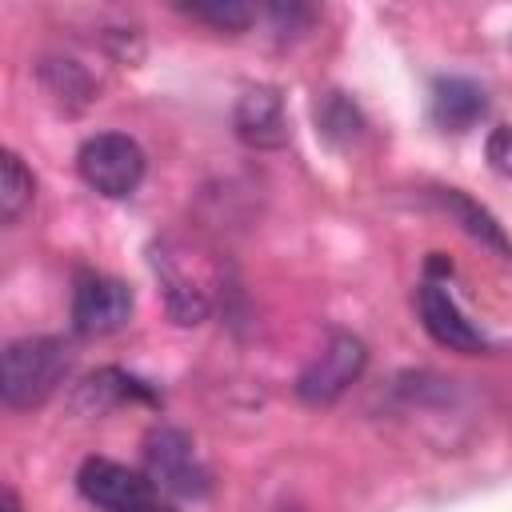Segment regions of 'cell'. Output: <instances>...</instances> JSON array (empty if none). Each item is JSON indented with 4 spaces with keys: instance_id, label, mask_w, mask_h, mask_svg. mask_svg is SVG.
<instances>
[{
    "instance_id": "6da1fadb",
    "label": "cell",
    "mask_w": 512,
    "mask_h": 512,
    "mask_svg": "<svg viewBox=\"0 0 512 512\" xmlns=\"http://www.w3.org/2000/svg\"><path fill=\"white\" fill-rule=\"evenodd\" d=\"M148 260H152V272L160 280V296H164L168 316L176 324H184V328L208 320V312L216 304L212 300V284H216L212 260L196 244H188L180 236L156 240L152 252H148Z\"/></svg>"
},
{
    "instance_id": "7a4b0ae2",
    "label": "cell",
    "mask_w": 512,
    "mask_h": 512,
    "mask_svg": "<svg viewBox=\"0 0 512 512\" xmlns=\"http://www.w3.org/2000/svg\"><path fill=\"white\" fill-rule=\"evenodd\" d=\"M72 352L56 336H20L4 344L0 356V400L8 408L44 404L68 376Z\"/></svg>"
},
{
    "instance_id": "3957f363",
    "label": "cell",
    "mask_w": 512,
    "mask_h": 512,
    "mask_svg": "<svg viewBox=\"0 0 512 512\" xmlns=\"http://www.w3.org/2000/svg\"><path fill=\"white\" fill-rule=\"evenodd\" d=\"M144 168H148L144 148H140L132 136H124V132H96V136H88V140L80 144V152H76V172H80V180H84L92 192L108 196V200L132 196V192L140 188V180H144Z\"/></svg>"
},
{
    "instance_id": "277c9868",
    "label": "cell",
    "mask_w": 512,
    "mask_h": 512,
    "mask_svg": "<svg viewBox=\"0 0 512 512\" xmlns=\"http://www.w3.org/2000/svg\"><path fill=\"white\" fill-rule=\"evenodd\" d=\"M368 348L352 332H332L328 344L308 360V368L296 376V396L304 404H332L340 400L364 372Z\"/></svg>"
},
{
    "instance_id": "5b68a950",
    "label": "cell",
    "mask_w": 512,
    "mask_h": 512,
    "mask_svg": "<svg viewBox=\"0 0 512 512\" xmlns=\"http://www.w3.org/2000/svg\"><path fill=\"white\" fill-rule=\"evenodd\" d=\"M144 468H148V480L172 496H204L208 492V468L200 464L192 436L172 424H160L148 432Z\"/></svg>"
},
{
    "instance_id": "8992f818",
    "label": "cell",
    "mask_w": 512,
    "mask_h": 512,
    "mask_svg": "<svg viewBox=\"0 0 512 512\" xmlns=\"http://www.w3.org/2000/svg\"><path fill=\"white\" fill-rule=\"evenodd\" d=\"M136 296L124 280L104 272H80L72 288V328L80 336H112L132 320Z\"/></svg>"
},
{
    "instance_id": "52a82bcc",
    "label": "cell",
    "mask_w": 512,
    "mask_h": 512,
    "mask_svg": "<svg viewBox=\"0 0 512 512\" xmlns=\"http://www.w3.org/2000/svg\"><path fill=\"white\" fill-rule=\"evenodd\" d=\"M76 488L100 512H148L156 504L152 480L132 472L120 460H108V456H88L76 472Z\"/></svg>"
},
{
    "instance_id": "ba28073f",
    "label": "cell",
    "mask_w": 512,
    "mask_h": 512,
    "mask_svg": "<svg viewBox=\"0 0 512 512\" xmlns=\"http://www.w3.org/2000/svg\"><path fill=\"white\" fill-rule=\"evenodd\" d=\"M416 312H420V324L424 332L448 348V352H460V356H476L488 348L484 332L464 316V308L456 304V296L448 292V284L440 280H424L420 292H416Z\"/></svg>"
},
{
    "instance_id": "9c48e42d",
    "label": "cell",
    "mask_w": 512,
    "mask_h": 512,
    "mask_svg": "<svg viewBox=\"0 0 512 512\" xmlns=\"http://www.w3.org/2000/svg\"><path fill=\"white\" fill-rule=\"evenodd\" d=\"M232 132L240 136V144L256 148V152H272L284 148L292 128H288V112H284V96L276 88H248L236 108H232Z\"/></svg>"
},
{
    "instance_id": "30bf717a",
    "label": "cell",
    "mask_w": 512,
    "mask_h": 512,
    "mask_svg": "<svg viewBox=\"0 0 512 512\" xmlns=\"http://www.w3.org/2000/svg\"><path fill=\"white\" fill-rule=\"evenodd\" d=\"M432 200H436V208L452 220V224H460L476 244H484V248H492L496 256H504V260H512V240H508V232L500 228V220L484 208V204H476L468 192H460V188H432Z\"/></svg>"
},
{
    "instance_id": "8fae6325",
    "label": "cell",
    "mask_w": 512,
    "mask_h": 512,
    "mask_svg": "<svg viewBox=\"0 0 512 512\" xmlns=\"http://www.w3.org/2000/svg\"><path fill=\"white\" fill-rule=\"evenodd\" d=\"M484 112H488V96H484V88L476 80H464V76L436 80V88H432V116H436L440 128L468 132Z\"/></svg>"
},
{
    "instance_id": "7c38bea8",
    "label": "cell",
    "mask_w": 512,
    "mask_h": 512,
    "mask_svg": "<svg viewBox=\"0 0 512 512\" xmlns=\"http://www.w3.org/2000/svg\"><path fill=\"white\" fill-rule=\"evenodd\" d=\"M40 80H44L48 96L64 112H84L96 100V92H100V84L92 80V72L80 60H72V56H44L40 60Z\"/></svg>"
},
{
    "instance_id": "4fadbf2b",
    "label": "cell",
    "mask_w": 512,
    "mask_h": 512,
    "mask_svg": "<svg viewBox=\"0 0 512 512\" xmlns=\"http://www.w3.org/2000/svg\"><path fill=\"white\" fill-rule=\"evenodd\" d=\"M128 396L152 400V392H148L136 376H128V372H120V368H100V372H92V376L80 384L76 408L88 412V416H100V412H108L112 404H120V400H128Z\"/></svg>"
},
{
    "instance_id": "5bb4252c",
    "label": "cell",
    "mask_w": 512,
    "mask_h": 512,
    "mask_svg": "<svg viewBox=\"0 0 512 512\" xmlns=\"http://www.w3.org/2000/svg\"><path fill=\"white\" fill-rule=\"evenodd\" d=\"M312 112H316V132H320L324 140L340 144V148L356 144L360 132H364V116H360V108H356L344 92H324Z\"/></svg>"
},
{
    "instance_id": "9a60e30c",
    "label": "cell",
    "mask_w": 512,
    "mask_h": 512,
    "mask_svg": "<svg viewBox=\"0 0 512 512\" xmlns=\"http://www.w3.org/2000/svg\"><path fill=\"white\" fill-rule=\"evenodd\" d=\"M32 200H36V176L12 148H4V156H0V220L16 224Z\"/></svg>"
},
{
    "instance_id": "2e32d148",
    "label": "cell",
    "mask_w": 512,
    "mask_h": 512,
    "mask_svg": "<svg viewBox=\"0 0 512 512\" xmlns=\"http://www.w3.org/2000/svg\"><path fill=\"white\" fill-rule=\"evenodd\" d=\"M184 16L200 20V24H212L216 32H244L252 24V8L248 4H236V0H212V4H184L180 8Z\"/></svg>"
},
{
    "instance_id": "e0dca14e",
    "label": "cell",
    "mask_w": 512,
    "mask_h": 512,
    "mask_svg": "<svg viewBox=\"0 0 512 512\" xmlns=\"http://www.w3.org/2000/svg\"><path fill=\"white\" fill-rule=\"evenodd\" d=\"M488 164L500 172V176H512V128L500 124L488 132Z\"/></svg>"
},
{
    "instance_id": "ac0fdd59",
    "label": "cell",
    "mask_w": 512,
    "mask_h": 512,
    "mask_svg": "<svg viewBox=\"0 0 512 512\" xmlns=\"http://www.w3.org/2000/svg\"><path fill=\"white\" fill-rule=\"evenodd\" d=\"M0 512H20V500H16L12 488H4V504H0Z\"/></svg>"
},
{
    "instance_id": "d6986e66",
    "label": "cell",
    "mask_w": 512,
    "mask_h": 512,
    "mask_svg": "<svg viewBox=\"0 0 512 512\" xmlns=\"http://www.w3.org/2000/svg\"><path fill=\"white\" fill-rule=\"evenodd\" d=\"M148 512H172V508H164V504H152V508H148Z\"/></svg>"
}]
</instances>
